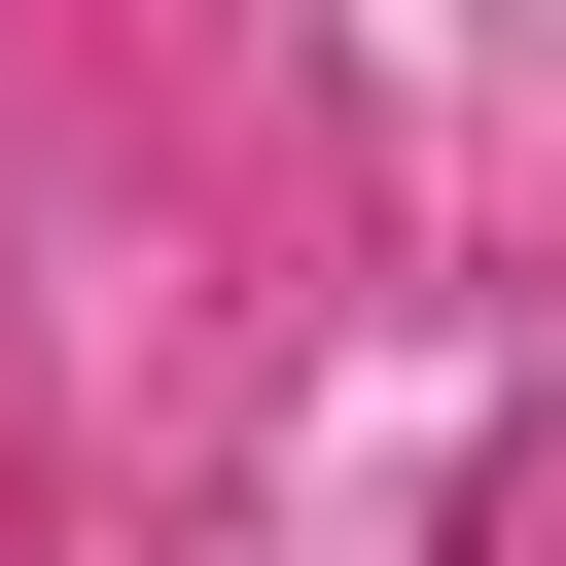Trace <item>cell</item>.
I'll list each match as a JSON object with an SVG mask.
<instances>
[{"label":"cell","mask_w":566,"mask_h":566,"mask_svg":"<svg viewBox=\"0 0 566 566\" xmlns=\"http://www.w3.org/2000/svg\"><path fill=\"white\" fill-rule=\"evenodd\" d=\"M460 566H566V389H531V424L460 460Z\"/></svg>","instance_id":"6da1fadb"}]
</instances>
